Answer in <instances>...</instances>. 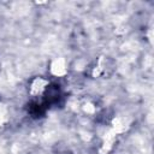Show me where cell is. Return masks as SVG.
I'll return each instance as SVG.
<instances>
[{
	"label": "cell",
	"instance_id": "6da1fadb",
	"mask_svg": "<svg viewBox=\"0 0 154 154\" xmlns=\"http://www.w3.org/2000/svg\"><path fill=\"white\" fill-rule=\"evenodd\" d=\"M112 124H113V129L112 130L114 132H124L129 128L130 119L126 118V117H117V118L113 119Z\"/></svg>",
	"mask_w": 154,
	"mask_h": 154
},
{
	"label": "cell",
	"instance_id": "277c9868",
	"mask_svg": "<svg viewBox=\"0 0 154 154\" xmlns=\"http://www.w3.org/2000/svg\"><path fill=\"white\" fill-rule=\"evenodd\" d=\"M94 109H95V107H94L91 103H85V105H84V111H85V112H88V113H93Z\"/></svg>",
	"mask_w": 154,
	"mask_h": 154
},
{
	"label": "cell",
	"instance_id": "7a4b0ae2",
	"mask_svg": "<svg viewBox=\"0 0 154 154\" xmlns=\"http://www.w3.org/2000/svg\"><path fill=\"white\" fill-rule=\"evenodd\" d=\"M51 71L53 75L55 76H63L65 72H66V67H65V61L64 59L59 58V59H55L52 65H51Z\"/></svg>",
	"mask_w": 154,
	"mask_h": 154
},
{
	"label": "cell",
	"instance_id": "3957f363",
	"mask_svg": "<svg viewBox=\"0 0 154 154\" xmlns=\"http://www.w3.org/2000/svg\"><path fill=\"white\" fill-rule=\"evenodd\" d=\"M46 85H47V82H46L45 79H42V78H36V79L32 82V84H31V94H38V93H41V91L45 89Z\"/></svg>",
	"mask_w": 154,
	"mask_h": 154
},
{
	"label": "cell",
	"instance_id": "5b68a950",
	"mask_svg": "<svg viewBox=\"0 0 154 154\" xmlns=\"http://www.w3.org/2000/svg\"><path fill=\"white\" fill-rule=\"evenodd\" d=\"M2 122H4V113L0 112V125L2 124Z\"/></svg>",
	"mask_w": 154,
	"mask_h": 154
}]
</instances>
